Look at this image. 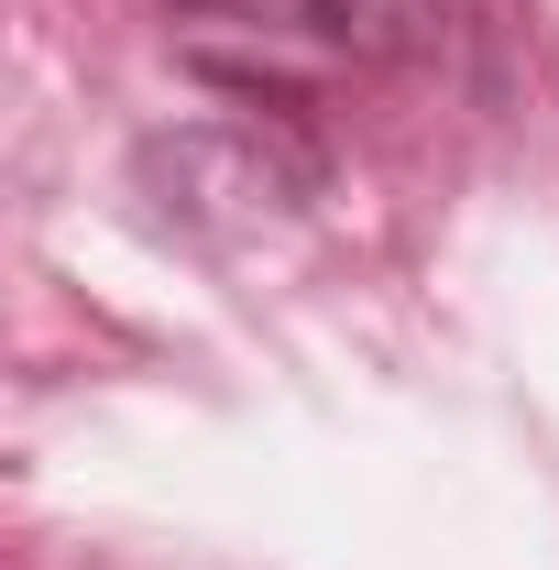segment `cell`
I'll return each instance as SVG.
<instances>
[{"mask_svg":"<svg viewBox=\"0 0 559 570\" xmlns=\"http://www.w3.org/2000/svg\"><path fill=\"white\" fill-rule=\"evenodd\" d=\"M296 11L341 56H362V67H418V77H461L472 45H483L472 0H296Z\"/></svg>","mask_w":559,"mask_h":570,"instance_id":"1","label":"cell"},{"mask_svg":"<svg viewBox=\"0 0 559 570\" xmlns=\"http://www.w3.org/2000/svg\"><path fill=\"white\" fill-rule=\"evenodd\" d=\"M176 11H264V0H176Z\"/></svg>","mask_w":559,"mask_h":570,"instance_id":"2","label":"cell"}]
</instances>
